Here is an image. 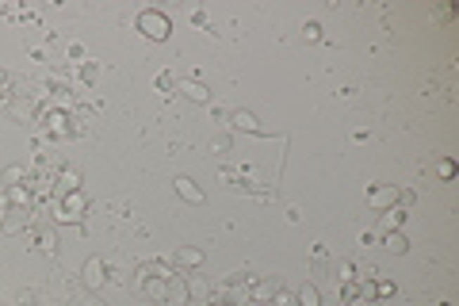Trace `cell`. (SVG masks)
Listing matches in <instances>:
<instances>
[{
    "mask_svg": "<svg viewBox=\"0 0 459 306\" xmlns=\"http://www.w3.org/2000/svg\"><path fill=\"white\" fill-rule=\"evenodd\" d=\"M50 207H54V222H81L84 215H89V196L84 191H69V196H58L50 199Z\"/></svg>",
    "mask_w": 459,
    "mask_h": 306,
    "instance_id": "obj_1",
    "label": "cell"
},
{
    "mask_svg": "<svg viewBox=\"0 0 459 306\" xmlns=\"http://www.w3.org/2000/svg\"><path fill=\"white\" fill-rule=\"evenodd\" d=\"M138 31H142L146 39H153V42H164L169 31H172V23H169L164 12H157V8H146V12H138Z\"/></svg>",
    "mask_w": 459,
    "mask_h": 306,
    "instance_id": "obj_2",
    "label": "cell"
},
{
    "mask_svg": "<svg viewBox=\"0 0 459 306\" xmlns=\"http://www.w3.org/2000/svg\"><path fill=\"white\" fill-rule=\"evenodd\" d=\"M280 287H283V279H280V276H264V279H253V283H249V299H245V302H253V306H261V302H272Z\"/></svg>",
    "mask_w": 459,
    "mask_h": 306,
    "instance_id": "obj_3",
    "label": "cell"
},
{
    "mask_svg": "<svg viewBox=\"0 0 459 306\" xmlns=\"http://www.w3.org/2000/svg\"><path fill=\"white\" fill-rule=\"evenodd\" d=\"M172 268H176L180 276L195 272V268H203V249H195V245H180L176 257H172Z\"/></svg>",
    "mask_w": 459,
    "mask_h": 306,
    "instance_id": "obj_4",
    "label": "cell"
},
{
    "mask_svg": "<svg viewBox=\"0 0 459 306\" xmlns=\"http://www.w3.org/2000/svg\"><path fill=\"white\" fill-rule=\"evenodd\" d=\"M138 291H142L146 299H153V302H164V295H169V279H157V276H150V272L138 268Z\"/></svg>",
    "mask_w": 459,
    "mask_h": 306,
    "instance_id": "obj_5",
    "label": "cell"
},
{
    "mask_svg": "<svg viewBox=\"0 0 459 306\" xmlns=\"http://www.w3.org/2000/svg\"><path fill=\"white\" fill-rule=\"evenodd\" d=\"M368 207H379V211H391V207H398V188H387V184L368 188Z\"/></svg>",
    "mask_w": 459,
    "mask_h": 306,
    "instance_id": "obj_6",
    "label": "cell"
},
{
    "mask_svg": "<svg viewBox=\"0 0 459 306\" xmlns=\"http://www.w3.org/2000/svg\"><path fill=\"white\" fill-rule=\"evenodd\" d=\"M4 203L15 207V211H34V199L27 191V184H15V188H4Z\"/></svg>",
    "mask_w": 459,
    "mask_h": 306,
    "instance_id": "obj_7",
    "label": "cell"
},
{
    "mask_svg": "<svg viewBox=\"0 0 459 306\" xmlns=\"http://www.w3.org/2000/svg\"><path fill=\"white\" fill-rule=\"evenodd\" d=\"M81 279L84 283L92 287V291H96V287L103 283V279H108V264H103L100 257H92V260H84V268H81Z\"/></svg>",
    "mask_w": 459,
    "mask_h": 306,
    "instance_id": "obj_8",
    "label": "cell"
},
{
    "mask_svg": "<svg viewBox=\"0 0 459 306\" xmlns=\"http://www.w3.org/2000/svg\"><path fill=\"white\" fill-rule=\"evenodd\" d=\"M172 188H176V196L180 199H188V203H203V188H199V184L192 180V177H176V180H172Z\"/></svg>",
    "mask_w": 459,
    "mask_h": 306,
    "instance_id": "obj_9",
    "label": "cell"
},
{
    "mask_svg": "<svg viewBox=\"0 0 459 306\" xmlns=\"http://www.w3.org/2000/svg\"><path fill=\"white\" fill-rule=\"evenodd\" d=\"M164 306H192V295H188L184 276L169 279V295H164Z\"/></svg>",
    "mask_w": 459,
    "mask_h": 306,
    "instance_id": "obj_10",
    "label": "cell"
},
{
    "mask_svg": "<svg viewBox=\"0 0 459 306\" xmlns=\"http://www.w3.org/2000/svg\"><path fill=\"white\" fill-rule=\"evenodd\" d=\"M230 127H233V130H245V134H264V130L257 127V115H253V111H230Z\"/></svg>",
    "mask_w": 459,
    "mask_h": 306,
    "instance_id": "obj_11",
    "label": "cell"
},
{
    "mask_svg": "<svg viewBox=\"0 0 459 306\" xmlns=\"http://www.w3.org/2000/svg\"><path fill=\"white\" fill-rule=\"evenodd\" d=\"M31 245L42 253V257H54L58 253V238L50 230H31Z\"/></svg>",
    "mask_w": 459,
    "mask_h": 306,
    "instance_id": "obj_12",
    "label": "cell"
},
{
    "mask_svg": "<svg viewBox=\"0 0 459 306\" xmlns=\"http://www.w3.org/2000/svg\"><path fill=\"white\" fill-rule=\"evenodd\" d=\"M58 196H69V191H81V172H77V169H69V165H65V169L62 172H58Z\"/></svg>",
    "mask_w": 459,
    "mask_h": 306,
    "instance_id": "obj_13",
    "label": "cell"
},
{
    "mask_svg": "<svg viewBox=\"0 0 459 306\" xmlns=\"http://www.w3.org/2000/svg\"><path fill=\"white\" fill-rule=\"evenodd\" d=\"M69 130H73V134H89L92 130V111L89 108H73L69 111Z\"/></svg>",
    "mask_w": 459,
    "mask_h": 306,
    "instance_id": "obj_14",
    "label": "cell"
},
{
    "mask_svg": "<svg viewBox=\"0 0 459 306\" xmlns=\"http://www.w3.org/2000/svg\"><path fill=\"white\" fill-rule=\"evenodd\" d=\"M406 215L402 207H391V211H383V218H379V226H383V234H391V230H402V222H406Z\"/></svg>",
    "mask_w": 459,
    "mask_h": 306,
    "instance_id": "obj_15",
    "label": "cell"
},
{
    "mask_svg": "<svg viewBox=\"0 0 459 306\" xmlns=\"http://www.w3.org/2000/svg\"><path fill=\"white\" fill-rule=\"evenodd\" d=\"M383 249H387V253H394V257H402V253L410 249V241H406V234H402V230H391V234L383 238Z\"/></svg>",
    "mask_w": 459,
    "mask_h": 306,
    "instance_id": "obj_16",
    "label": "cell"
},
{
    "mask_svg": "<svg viewBox=\"0 0 459 306\" xmlns=\"http://www.w3.org/2000/svg\"><path fill=\"white\" fill-rule=\"evenodd\" d=\"M295 306H322V295H318L314 283H302L299 295H295Z\"/></svg>",
    "mask_w": 459,
    "mask_h": 306,
    "instance_id": "obj_17",
    "label": "cell"
},
{
    "mask_svg": "<svg viewBox=\"0 0 459 306\" xmlns=\"http://www.w3.org/2000/svg\"><path fill=\"white\" fill-rule=\"evenodd\" d=\"M27 180V169H23V165H8L4 172H0V184H4V188H15V184H23Z\"/></svg>",
    "mask_w": 459,
    "mask_h": 306,
    "instance_id": "obj_18",
    "label": "cell"
},
{
    "mask_svg": "<svg viewBox=\"0 0 459 306\" xmlns=\"http://www.w3.org/2000/svg\"><path fill=\"white\" fill-rule=\"evenodd\" d=\"M180 92H184L188 100H195V103H207V100H211V92H207L199 81H184V84H180Z\"/></svg>",
    "mask_w": 459,
    "mask_h": 306,
    "instance_id": "obj_19",
    "label": "cell"
},
{
    "mask_svg": "<svg viewBox=\"0 0 459 306\" xmlns=\"http://www.w3.org/2000/svg\"><path fill=\"white\" fill-rule=\"evenodd\" d=\"M15 89V81H12V73H4V69H0V111H4L8 108V103H12V92Z\"/></svg>",
    "mask_w": 459,
    "mask_h": 306,
    "instance_id": "obj_20",
    "label": "cell"
},
{
    "mask_svg": "<svg viewBox=\"0 0 459 306\" xmlns=\"http://www.w3.org/2000/svg\"><path fill=\"white\" fill-rule=\"evenodd\" d=\"M77 73H81V84H96L100 65H96V61H81V65H77Z\"/></svg>",
    "mask_w": 459,
    "mask_h": 306,
    "instance_id": "obj_21",
    "label": "cell"
},
{
    "mask_svg": "<svg viewBox=\"0 0 459 306\" xmlns=\"http://www.w3.org/2000/svg\"><path fill=\"white\" fill-rule=\"evenodd\" d=\"M360 299V283L356 279H344V287H341V306H352Z\"/></svg>",
    "mask_w": 459,
    "mask_h": 306,
    "instance_id": "obj_22",
    "label": "cell"
},
{
    "mask_svg": "<svg viewBox=\"0 0 459 306\" xmlns=\"http://www.w3.org/2000/svg\"><path fill=\"white\" fill-rule=\"evenodd\" d=\"M398 287L391 283V279H375V299H394Z\"/></svg>",
    "mask_w": 459,
    "mask_h": 306,
    "instance_id": "obj_23",
    "label": "cell"
},
{
    "mask_svg": "<svg viewBox=\"0 0 459 306\" xmlns=\"http://www.w3.org/2000/svg\"><path fill=\"white\" fill-rule=\"evenodd\" d=\"M302 34H306V42H318V39H322V23H314V20H310L306 27H302Z\"/></svg>",
    "mask_w": 459,
    "mask_h": 306,
    "instance_id": "obj_24",
    "label": "cell"
},
{
    "mask_svg": "<svg viewBox=\"0 0 459 306\" xmlns=\"http://www.w3.org/2000/svg\"><path fill=\"white\" fill-rule=\"evenodd\" d=\"M272 306H295V295L280 287V291H276V299H272Z\"/></svg>",
    "mask_w": 459,
    "mask_h": 306,
    "instance_id": "obj_25",
    "label": "cell"
},
{
    "mask_svg": "<svg viewBox=\"0 0 459 306\" xmlns=\"http://www.w3.org/2000/svg\"><path fill=\"white\" fill-rule=\"evenodd\" d=\"M337 272H341V279H356V264H352V260H341Z\"/></svg>",
    "mask_w": 459,
    "mask_h": 306,
    "instance_id": "obj_26",
    "label": "cell"
},
{
    "mask_svg": "<svg viewBox=\"0 0 459 306\" xmlns=\"http://www.w3.org/2000/svg\"><path fill=\"white\" fill-rule=\"evenodd\" d=\"M157 89H161V96H169V89H172V73H157Z\"/></svg>",
    "mask_w": 459,
    "mask_h": 306,
    "instance_id": "obj_27",
    "label": "cell"
},
{
    "mask_svg": "<svg viewBox=\"0 0 459 306\" xmlns=\"http://www.w3.org/2000/svg\"><path fill=\"white\" fill-rule=\"evenodd\" d=\"M211 150H214V153H226V150H230V138H226V134H222V138H214V142H211Z\"/></svg>",
    "mask_w": 459,
    "mask_h": 306,
    "instance_id": "obj_28",
    "label": "cell"
},
{
    "mask_svg": "<svg viewBox=\"0 0 459 306\" xmlns=\"http://www.w3.org/2000/svg\"><path fill=\"white\" fill-rule=\"evenodd\" d=\"M69 58H73L77 65H81V61H84V46H81V42H73V46H69Z\"/></svg>",
    "mask_w": 459,
    "mask_h": 306,
    "instance_id": "obj_29",
    "label": "cell"
},
{
    "mask_svg": "<svg viewBox=\"0 0 459 306\" xmlns=\"http://www.w3.org/2000/svg\"><path fill=\"white\" fill-rule=\"evenodd\" d=\"M413 199H418V196H413V191H410V188H406V191H398V203H402V211H406V207H410V203H413Z\"/></svg>",
    "mask_w": 459,
    "mask_h": 306,
    "instance_id": "obj_30",
    "label": "cell"
},
{
    "mask_svg": "<svg viewBox=\"0 0 459 306\" xmlns=\"http://www.w3.org/2000/svg\"><path fill=\"white\" fill-rule=\"evenodd\" d=\"M440 177L452 180V177H455V165H452V161H440Z\"/></svg>",
    "mask_w": 459,
    "mask_h": 306,
    "instance_id": "obj_31",
    "label": "cell"
},
{
    "mask_svg": "<svg viewBox=\"0 0 459 306\" xmlns=\"http://www.w3.org/2000/svg\"><path fill=\"white\" fill-rule=\"evenodd\" d=\"M20 306H34V295H31V291H23V295H20Z\"/></svg>",
    "mask_w": 459,
    "mask_h": 306,
    "instance_id": "obj_32",
    "label": "cell"
},
{
    "mask_svg": "<svg viewBox=\"0 0 459 306\" xmlns=\"http://www.w3.org/2000/svg\"><path fill=\"white\" fill-rule=\"evenodd\" d=\"M4 218H8V203H0V230H4Z\"/></svg>",
    "mask_w": 459,
    "mask_h": 306,
    "instance_id": "obj_33",
    "label": "cell"
},
{
    "mask_svg": "<svg viewBox=\"0 0 459 306\" xmlns=\"http://www.w3.org/2000/svg\"><path fill=\"white\" fill-rule=\"evenodd\" d=\"M211 306H238V302H226V299H211Z\"/></svg>",
    "mask_w": 459,
    "mask_h": 306,
    "instance_id": "obj_34",
    "label": "cell"
},
{
    "mask_svg": "<svg viewBox=\"0 0 459 306\" xmlns=\"http://www.w3.org/2000/svg\"><path fill=\"white\" fill-rule=\"evenodd\" d=\"M0 12H4V8H0Z\"/></svg>",
    "mask_w": 459,
    "mask_h": 306,
    "instance_id": "obj_35",
    "label": "cell"
}]
</instances>
